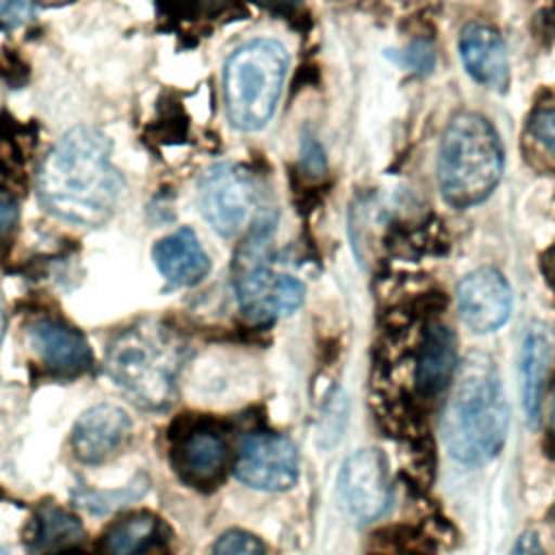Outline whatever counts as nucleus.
Returning a JSON list of instances; mask_svg holds the SVG:
<instances>
[{
	"instance_id": "f257e3e1",
	"label": "nucleus",
	"mask_w": 555,
	"mask_h": 555,
	"mask_svg": "<svg viewBox=\"0 0 555 555\" xmlns=\"http://www.w3.org/2000/svg\"><path fill=\"white\" fill-rule=\"evenodd\" d=\"M41 204L63 221L102 225L121 195V176L111 163V141L87 126L72 128L39 167Z\"/></svg>"
},
{
	"instance_id": "f03ea898",
	"label": "nucleus",
	"mask_w": 555,
	"mask_h": 555,
	"mask_svg": "<svg viewBox=\"0 0 555 555\" xmlns=\"http://www.w3.org/2000/svg\"><path fill=\"white\" fill-rule=\"evenodd\" d=\"M509 410L494 362L470 353L455 379L442 416V438L451 457L462 464H486L505 444Z\"/></svg>"
},
{
	"instance_id": "7ed1b4c3",
	"label": "nucleus",
	"mask_w": 555,
	"mask_h": 555,
	"mask_svg": "<svg viewBox=\"0 0 555 555\" xmlns=\"http://www.w3.org/2000/svg\"><path fill=\"white\" fill-rule=\"evenodd\" d=\"M503 176V145L492 124L479 113H457L440 143L438 186L453 208L486 202Z\"/></svg>"
},
{
	"instance_id": "20e7f679",
	"label": "nucleus",
	"mask_w": 555,
	"mask_h": 555,
	"mask_svg": "<svg viewBox=\"0 0 555 555\" xmlns=\"http://www.w3.org/2000/svg\"><path fill=\"white\" fill-rule=\"evenodd\" d=\"M106 369L137 405L160 410L171 403L176 392L180 345L165 325L143 321L113 338Z\"/></svg>"
},
{
	"instance_id": "39448f33",
	"label": "nucleus",
	"mask_w": 555,
	"mask_h": 555,
	"mask_svg": "<svg viewBox=\"0 0 555 555\" xmlns=\"http://www.w3.org/2000/svg\"><path fill=\"white\" fill-rule=\"evenodd\" d=\"M288 69L286 48L269 37L238 46L223 69V100L234 128L254 132L275 115Z\"/></svg>"
},
{
	"instance_id": "423d86ee",
	"label": "nucleus",
	"mask_w": 555,
	"mask_h": 555,
	"mask_svg": "<svg viewBox=\"0 0 555 555\" xmlns=\"http://www.w3.org/2000/svg\"><path fill=\"white\" fill-rule=\"evenodd\" d=\"M234 291L241 312L251 323H267L293 314L304 304L306 295V288L297 278L262 264L245 245L236 256Z\"/></svg>"
},
{
	"instance_id": "0eeeda50",
	"label": "nucleus",
	"mask_w": 555,
	"mask_h": 555,
	"mask_svg": "<svg viewBox=\"0 0 555 555\" xmlns=\"http://www.w3.org/2000/svg\"><path fill=\"white\" fill-rule=\"evenodd\" d=\"M258 202L251 171L238 163L212 165L199 180V208L206 221L221 234H238Z\"/></svg>"
},
{
	"instance_id": "6e6552de",
	"label": "nucleus",
	"mask_w": 555,
	"mask_h": 555,
	"mask_svg": "<svg viewBox=\"0 0 555 555\" xmlns=\"http://www.w3.org/2000/svg\"><path fill=\"white\" fill-rule=\"evenodd\" d=\"M225 438L206 423H189L171 434V466L178 477L197 490H212L228 468Z\"/></svg>"
},
{
	"instance_id": "1a4fd4ad",
	"label": "nucleus",
	"mask_w": 555,
	"mask_h": 555,
	"mask_svg": "<svg viewBox=\"0 0 555 555\" xmlns=\"http://www.w3.org/2000/svg\"><path fill=\"white\" fill-rule=\"evenodd\" d=\"M234 475L258 490H288L299 475L295 444L280 434H249L238 449Z\"/></svg>"
},
{
	"instance_id": "9d476101",
	"label": "nucleus",
	"mask_w": 555,
	"mask_h": 555,
	"mask_svg": "<svg viewBox=\"0 0 555 555\" xmlns=\"http://www.w3.org/2000/svg\"><path fill=\"white\" fill-rule=\"evenodd\" d=\"M338 492L349 514L362 522L382 516L390 503V473L377 449L353 453L340 468Z\"/></svg>"
},
{
	"instance_id": "9b49d317",
	"label": "nucleus",
	"mask_w": 555,
	"mask_h": 555,
	"mask_svg": "<svg viewBox=\"0 0 555 555\" xmlns=\"http://www.w3.org/2000/svg\"><path fill=\"white\" fill-rule=\"evenodd\" d=\"M457 310L466 327L488 334L505 325L512 312V288L501 271L481 267L457 284Z\"/></svg>"
},
{
	"instance_id": "f8f14e48",
	"label": "nucleus",
	"mask_w": 555,
	"mask_h": 555,
	"mask_svg": "<svg viewBox=\"0 0 555 555\" xmlns=\"http://www.w3.org/2000/svg\"><path fill=\"white\" fill-rule=\"evenodd\" d=\"M28 345L35 358L54 375H78L91 364L85 336L56 319L35 321L28 327Z\"/></svg>"
},
{
	"instance_id": "ddd939ff",
	"label": "nucleus",
	"mask_w": 555,
	"mask_h": 555,
	"mask_svg": "<svg viewBox=\"0 0 555 555\" xmlns=\"http://www.w3.org/2000/svg\"><path fill=\"white\" fill-rule=\"evenodd\" d=\"M130 438V418L117 405L102 403L87 410L74 431L72 449L80 462L100 464L113 457Z\"/></svg>"
},
{
	"instance_id": "4468645a",
	"label": "nucleus",
	"mask_w": 555,
	"mask_h": 555,
	"mask_svg": "<svg viewBox=\"0 0 555 555\" xmlns=\"http://www.w3.org/2000/svg\"><path fill=\"white\" fill-rule=\"evenodd\" d=\"M460 59L468 76L490 91L509 87V56L501 35L486 24H468L460 35Z\"/></svg>"
},
{
	"instance_id": "2eb2a0df",
	"label": "nucleus",
	"mask_w": 555,
	"mask_h": 555,
	"mask_svg": "<svg viewBox=\"0 0 555 555\" xmlns=\"http://www.w3.org/2000/svg\"><path fill=\"white\" fill-rule=\"evenodd\" d=\"M98 555H171L169 527L150 512H132L108 525Z\"/></svg>"
},
{
	"instance_id": "dca6fc26",
	"label": "nucleus",
	"mask_w": 555,
	"mask_h": 555,
	"mask_svg": "<svg viewBox=\"0 0 555 555\" xmlns=\"http://www.w3.org/2000/svg\"><path fill=\"white\" fill-rule=\"evenodd\" d=\"M154 262L171 286H193L210 269V260L191 228H180L154 245Z\"/></svg>"
},
{
	"instance_id": "f3484780",
	"label": "nucleus",
	"mask_w": 555,
	"mask_h": 555,
	"mask_svg": "<svg viewBox=\"0 0 555 555\" xmlns=\"http://www.w3.org/2000/svg\"><path fill=\"white\" fill-rule=\"evenodd\" d=\"M82 538L76 516L56 505H41L30 522L28 548L33 555H82Z\"/></svg>"
},
{
	"instance_id": "a211bd4d",
	"label": "nucleus",
	"mask_w": 555,
	"mask_h": 555,
	"mask_svg": "<svg viewBox=\"0 0 555 555\" xmlns=\"http://www.w3.org/2000/svg\"><path fill=\"white\" fill-rule=\"evenodd\" d=\"M551 362V340L542 325L527 327L522 351H520V390H522V408L527 414V423L538 427L540 408H542V390L544 377Z\"/></svg>"
},
{
	"instance_id": "6ab92c4d",
	"label": "nucleus",
	"mask_w": 555,
	"mask_h": 555,
	"mask_svg": "<svg viewBox=\"0 0 555 555\" xmlns=\"http://www.w3.org/2000/svg\"><path fill=\"white\" fill-rule=\"evenodd\" d=\"M457 366L455 338L444 325H434L423 343V351L416 366V384L425 395L438 392L453 375Z\"/></svg>"
},
{
	"instance_id": "aec40b11",
	"label": "nucleus",
	"mask_w": 555,
	"mask_h": 555,
	"mask_svg": "<svg viewBox=\"0 0 555 555\" xmlns=\"http://www.w3.org/2000/svg\"><path fill=\"white\" fill-rule=\"evenodd\" d=\"M210 555H267V551L254 533L230 529L215 542Z\"/></svg>"
},
{
	"instance_id": "412c9836",
	"label": "nucleus",
	"mask_w": 555,
	"mask_h": 555,
	"mask_svg": "<svg viewBox=\"0 0 555 555\" xmlns=\"http://www.w3.org/2000/svg\"><path fill=\"white\" fill-rule=\"evenodd\" d=\"M529 132L535 143L555 158V108L538 111L529 121Z\"/></svg>"
},
{
	"instance_id": "4be33fe9",
	"label": "nucleus",
	"mask_w": 555,
	"mask_h": 555,
	"mask_svg": "<svg viewBox=\"0 0 555 555\" xmlns=\"http://www.w3.org/2000/svg\"><path fill=\"white\" fill-rule=\"evenodd\" d=\"M35 0H0V28L13 30L30 20Z\"/></svg>"
},
{
	"instance_id": "5701e85b",
	"label": "nucleus",
	"mask_w": 555,
	"mask_h": 555,
	"mask_svg": "<svg viewBox=\"0 0 555 555\" xmlns=\"http://www.w3.org/2000/svg\"><path fill=\"white\" fill-rule=\"evenodd\" d=\"M17 221V202L11 191L0 186V241L11 232Z\"/></svg>"
},
{
	"instance_id": "b1692460",
	"label": "nucleus",
	"mask_w": 555,
	"mask_h": 555,
	"mask_svg": "<svg viewBox=\"0 0 555 555\" xmlns=\"http://www.w3.org/2000/svg\"><path fill=\"white\" fill-rule=\"evenodd\" d=\"M184 13H212L223 7V0H171Z\"/></svg>"
},
{
	"instance_id": "393cba45",
	"label": "nucleus",
	"mask_w": 555,
	"mask_h": 555,
	"mask_svg": "<svg viewBox=\"0 0 555 555\" xmlns=\"http://www.w3.org/2000/svg\"><path fill=\"white\" fill-rule=\"evenodd\" d=\"M512 555H544V548H542V544H540V540L533 531H525L516 540Z\"/></svg>"
},
{
	"instance_id": "a878e982",
	"label": "nucleus",
	"mask_w": 555,
	"mask_h": 555,
	"mask_svg": "<svg viewBox=\"0 0 555 555\" xmlns=\"http://www.w3.org/2000/svg\"><path fill=\"white\" fill-rule=\"evenodd\" d=\"M254 2H258L260 7L271 9V11H291L293 7L299 4V0H254Z\"/></svg>"
},
{
	"instance_id": "bb28decb",
	"label": "nucleus",
	"mask_w": 555,
	"mask_h": 555,
	"mask_svg": "<svg viewBox=\"0 0 555 555\" xmlns=\"http://www.w3.org/2000/svg\"><path fill=\"white\" fill-rule=\"evenodd\" d=\"M548 434L555 440V386L551 392V403H548Z\"/></svg>"
},
{
	"instance_id": "cd10ccee",
	"label": "nucleus",
	"mask_w": 555,
	"mask_h": 555,
	"mask_svg": "<svg viewBox=\"0 0 555 555\" xmlns=\"http://www.w3.org/2000/svg\"><path fill=\"white\" fill-rule=\"evenodd\" d=\"M2 332H4V312H2V297H0V340H2Z\"/></svg>"
},
{
	"instance_id": "c85d7f7f",
	"label": "nucleus",
	"mask_w": 555,
	"mask_h": 555,
	"mask_svg": "<svg viewBox=\"0 0 555 555\" xmlns=\"http://www.w3.org/2000/svg\"><path fill=\"white\" fill-rule=\"evenodd\" d=\"M551 275H553L551 280H555V260H553V269H551Z\"/></svg>"
},
{
	"instance_id": "c756f323",
	"label": "nucleus",
	"mask_w": 555,
	"mask_h": 555,
	"mask_svg": "<svg viewBox=\"0 0 555 555\" xmlns=\"http://www.w3.org/2000/svg\"><path fill=\"white\" fill-rule=\"evenodd\" d=\"M0 555H7V553H4V551H2V548H0Z\"/></svg>"
}]
</instances>
